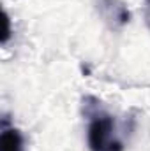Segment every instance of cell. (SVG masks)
I'll return each mask as SVG.
<instances>
[{
    "instance_id": "2",
    "label": "cell",
    "mask_w": 150,
    "mask_h": 151,
    "mask_svg": "<svg viewBox=\"0 0 150 151\" xmlns=\"http://www.w3.org/2000/svg\"><path fill=\"white\" fill-rule=\"evenodd\" d=\"M94 7L101 21L113 32H118L131 23V11L124 0H94Z\"/></svg>"
},
{
    "instance_id": "1",
    "label": "cell",
    "mask_w": 150,
    "mask_h": 151,
    "mask_svg": "<svg viewBox=\"0 0 150 151\" xmlns=\"http://www.w3.org/2000/svg\"><path fill=\"white\" fill-rule=\"evenodd\" d=\"M87 118V144L90 151H124L125 146L118 135L115 118L108 113L97 97L87 95L81 104Z\"/></svg>"
},
{
    "instance_id": "3",
    "label": "cell",
    "mask_w": 150,
    "mask_h": 151,
    "mask_svg": "<svg viewBox=\"0 0 150 151\" xmlns=\"http://www.w3.org/2000/svg\"><path fill=\"white\" fill-rule=\"evenodd\" d=\"M0 151H25L23 134L9 125V119H2V134H0Z\"/></svg>"
},
{
    "instance_id": "4",
    "label": "cell",
    "mask_w": 150,
    "mask_h": 151,
    "mask_svg": "<svg viewBox=\"0 0 150 151\" xmlns=\"http://www.w3.org/2000/svg\"><path fill=\"white\" fill-rule=\"evenodd\" d=\"M145 2V25L150 30V0H143Z\"/></svg>"
},
{
    "instance_id": "5",
    "label": "cell",
    "mask_w": 150,
    "mask_h": 151,
    "mask_svg": "<svg viewBox=\"0 0 150 151\" xmlns=\"http://www.w3.org/2000/svg\"><path fill=\"white\" fill-rule=\"evenodd\" d=\"M4 18H5V32H4L2 42L5 44V42H7V39H9V16H7V14H4Z\"/></svg>"
}]
</instances>
